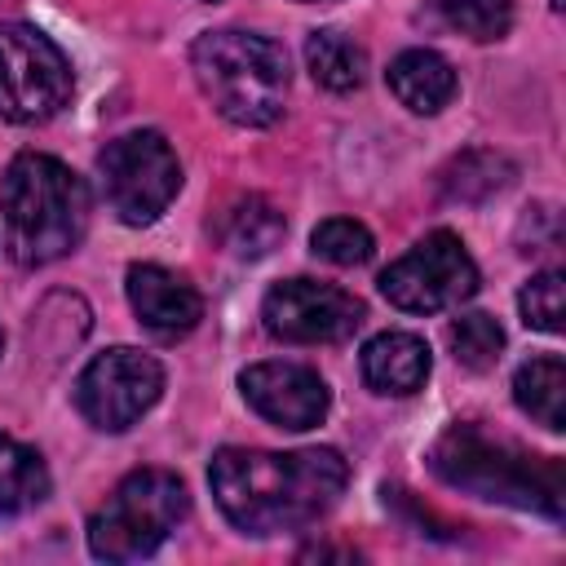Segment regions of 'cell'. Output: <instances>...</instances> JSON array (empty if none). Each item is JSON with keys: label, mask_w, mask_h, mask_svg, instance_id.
<instances>
[{"label": "cell", "mask_w": 566, "mask_h": 566, "mask_svg": "<svg viewBox=\"0 0 566 566\" xmlns=\"http://www.w3.org/2000/svg\"><path fill=\"white\" fill-rule=\"evenodd\" d=\"M186 513L190 495L177 473L133 469L111 491V500L88 517V548L102 562H142L177 531Z\"/></svg>", "instance_id": "cell-5"}, {"label": "cell", "mask_w": 566, "mask_h": 566, "mask_svg": "<svg viewBox=\"0 0 566 566\" xmlns=\"http://www.w3.org/2000/svg\"><path fill=\"white\" fill-rule=\"evenodd\" d=\"M49 495V469L40 451L0 433V513H27Z\"/></svg>", "instance_id": "cell-18"}, {"label": "cell", "mask_w": 566, "mask_h": 566, "mask_svg": "<svg viewBox=\"0 0 566 566\" xmlns=\"http://www.w3.org/2000/svg\"><path fill=\"white\" fill-rule=\"evenodd\" d=\"M394 97L416 115H438L455 97V71L433 49H402L385 71Z\"/></svg>", "instance_id": "cell-14"}, {"label": "cell", "mask_w": 566, "mask_h": 566, "mask_svg": "<svg viewBox=\"0 0 566 566\" xmlns=\"http://www.w3.org/2000/svg\"><path fill=\"white\" fill-rule=\"evenodd\" d=\"M0 349H4V336H0Z\"/></svg>", "instance_id": "cell-25"}, {"label": "cell", "mask_w": 566, "mask_h": 566, "mask_svg": "<svg viewBox=\"0 0 566 566\" xmlns=\"http://www.w3.org/2000/svg\"><path fill=\"white\" fill-rule=\"evenodd\" d=\"M190 71L212 111L239 128H270L287 97V53L256 31H203L190 44Z\"/></svg>", "instance_id": "cell-3"}, {"label": "cell", "mask_w": 566, "mask_h": 566, "mask_svg": "<svg viewBox=\"0 0 566 566\" xmlns=\"http://www.w3.org/2000/svg\"><path fill=\"white\" fill-rule=\"evenodd\" d=\"M429 469L478 500L513 504V509H539L548 517H562V469L548 455H531L513 442L486 438L478 424H451L433 451Z\"/></svg>", "instance_id": "cell-4"}, {"label": "cell", "mask_w": 566, "mask_h": 566, "mask_svg": "<svg viewBox=\"0 0 566 566\" xmlns=\"http://www.w3.org/2000/svg\"><path fill=\"white\" fill-rule=\"evenodd\" d=\"M310 252H314L318 261H327V265H345V270H349V265L371 261L376 243H371V230H367L363 221H354V217H327V221L314 226Z\"/></svg>", "instance_id": "cell-22"}, {"label": "cell", "mask_w": 566, "mask_h": 566, "mask_svg": "<svg viewBox=\"0 0 566 566\" xmlns=\"http://www.w3.org/2000/svg\"><path fill=\"white\" fill-rule=\"evenodd\" d=\"M517 310L526 327L557 336L562 332V270H539L535 279H526V287L517 292Z\"/></svg>", "instance_id": "cell-23"}, {"label": "cell", "mask_w": 566, "mask_h": 566, "mask_svg": "<svg viewBox=\"0 0 566 566\" xmlns=\"http://www.w3.org/2000/svg\"><path fill=\"white\" fill-rule=\"evenodd\" d=\"M349 464L332 447H221L208 464L217 509L243 535H283L318 522L345 491Z\"/></svg>", "instance_id": "cell-1"}, {"label": "cell", "mask_w": 566, "mask_h": 566, "mask_svg": "<svg viewBox=\"0 0 566 566\" xmlns=\"http://www.w3.org/2000/svg\"><path fill=\"white\" fill-rule=\"evenodd\" d=\"M513 181V164L495 150H464L442 168V195L455 203H482Z\"/></svg>", "instance_id": "cell-19"}, {"label": "cell", "mask_w": 566, "mask_h": 566, "mask_svg": "<svg viewBox=\"0 0 566 566\" xmlns=\"http://www.w3.org/2000/svg\"><path fill=\"white\" fill-rule=\"evenodd\" d=\"M305 4H318V0H305Z\"/></svg>", "instance_id": "cell-24"}, {"label": "cell", "mask_w": 566, "mask_h": 566, "mask_svg": "<svg viewBox=\"0 0 566 566\" xmlns=\"http://www.w3.org/2000/svg\"><path fill=\"white\" fill-rule=\"evenodd\" d=\"M429 345L411 332H380L363 345V380L376 394L407 398L429 380Z\"/></svg>", "instance_id": "cell-13"}, {"label": "cell", "mask_w": 566, "mask_h": 566, "mask_svg": "<svg viewBox=\"0 0 566 566\" xmlns=\"http://www.w3.org/2000/svg\"><path fill=\"white\" fill-rule=\"evenodd\" d=\"M66 53L27 22L0 27V115L13 124H40L57 115L71 97Z\"/></svg>", "instance_id": "cell-7"}, {"label": "cell", "mask_w": 566, "mask_h": 566, "mask_svg": "<svg viewBox=\"0 0 566 566\" xmlns=\"http://www.w3.org/2000/svg\"><path fill=\"white\" fill-rule=\"evenodd\" d=\"M283 230H287V221H283V212L265 195H239L221 212V221H217L221 248L234 252L239 261H256V256L274 252L279 239H283Z\"/></svg>", "instance_id": "cell-15"}, {"label": "cell", "mask_w": 566, "mask_h": 566, "mask_svg": "<svg viewBox=\"0 0 566 566\" xmlns=\"http://www.w3.org/2000/svg\"><path fill=\"white\" fill-rule=\"evenodd\" d=\"M305 66H310L314 84H323L327 93H354L367 80V53H363V44H354L336 27L310 31V40H305Z\"/></svg>", "instance_id": "cell-17"}, {"label": "cell", "mask_w": 566, "mask_h": 566, "mask_svg": "<svg viewBox=\"0 0 566 566\" xmlns=\"http://www.w3.org/2000/svg\"><path fill=\"white\" fill-rule=\"evenodd\" d=\"M447 340H451V354H455L460 367L486 371V367H495V358H500V349H504V327H500L491 314L473 310V314H460V318L447 327Z\"/></svg>", "instance_id": "cell-21"}, {"label": "cell", "mask_w": 566, "mask_h": 566, "mask_svg": "<svg viewBox=\"0 0 566 566\" xmlns=\"http://www.w3.org/2000/svg\"><path fill=\"white\" fill-rule=\"evenodd\" d=\"M97 177H102V195L111 212L124 226L159 221L181 190L177 150L155 128H137V133L106 142V150L97 155Z\"/></svg>", "instance_id": "cell-6"}, {"label": "cell", "mask_w": 566, "mask_h": 566, "mask_svg": "<svg viewBox=\"0 0 566 566\" xmlns=\"http://www.w3.org/2000/svg\"><path fill=\"white\" fill-rule=\"evenodd\" d=\"M513 0H433V18L447 31H460L478 44L504 40L513 27Z\"/></svg>", "instance_id": "cell-20"}, {"label": "cell", "mask_w": 566, "mask_h": 566, "mask_svg": "<svg viewBox=\"0 0 566 566\" xmlns=\"http://www.w3.org/2000/svg\"><path fill=\"white\" fill-rule=\"evenodd\" d=\"M265 332L287 345H332L358 332L363 301L336 283L318 279H283L261 301Z\"/></svg>", "instance_id": "cell-10"}, {"label": "cell", "mask_w": 566, "mask_h": 566, "mask_svg": "<svg viewBox=\"0 0 566 566\" xmlns=\"http://www.w3.org/2000/svg\"><path fill=\"white\" fill-rule=\"evenodd\" d=\"M159 394H164L159 358L128 345L97 354L75 380V407L102 433H124L128 424H137L159 402Z\"/></svg>", "instance_id": "cell-9"}, {"label": "cell", "mask_w": 566, "mask_h": 566, "mask_svg": "<svg viewBox=\"0 0 566 566\" xmlns=\"http://www.w3.org/2000/svg\"><path fill=\"white\" fill-rule=\"evenodd\" d=\"M380 292L407 314H438L478 292V265L460 234L433 230L380 274Z\"/></svg>", "instance_id": "cell-8"}, {"label": "cell", "mask_w": 566, "mask_h": 566, "mask_svg": "<svg viewBox=\"0 0 566 566\" xmlns=\"http://www.w3.org/2000/svg\"><path fill=\"white\" fill-rule=\"evenodd\" d=\"M239 389L248 398V407L279 424V429H314L327 407H332V394L323 385L318 371L301 367V363H252L243 376H239Z\"/></svg>", "instance_id": "cell-11"}, {"label": "cell", "mask_w": 566, "mask_h": 566, "mask_svg": "<svg viewBox=\"0 0 566 566\" xmlns=\"http://www.w3.org/2000/svg\"><path fill=\"white\" fill-rule=\"evenodd\" d=\"M513 398L531 420L562 433L566 429V363H562V354H539V358L522 363L513 376Z\"/></svg>", "instance_id": "cell-16"}, {"label": "cell", "mask_w": 566, "mask_h": 566, "mask_svg": "<svg viewBox=\"0 0 566 566\" xmlns=\"http://www.w3.org/2000/svg\"><path fill=\"white\" fill-rule=\"evenodd\" d=\"M4 248L18 265H49L80 248L88 230V186L62 159L22 150L0 181Z\"/></svg>", "instance_id": "cell-2"}, {"label": "cell", "mask_w": 566, "mask_h": 566, "mask_svg": "<svg viewBox=\"0 0 566 566\" xmlns=\"http://www.w3.org/2000/svg\"><path fill=\"white\" fill-rule=\"evenodd\" d=\"M124 292H128V305H133L137 323L159 340H177V336L195 332L199 318H203V296L181 274H172L164 265H150V261L128 265Z\"/></svg>", "instance_id": "cell-12"}]
</instances>
